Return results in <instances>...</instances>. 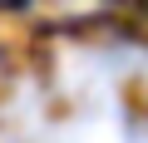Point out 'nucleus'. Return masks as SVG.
I'll use <instances>...</instances> for the list:
<instances>
[{
    "instance_id": "f257e3e1",
    "label": "nucleus",
    "mask_w": 148,
    "mask_h": 143,
    "mask_svg": "<svg viewBox=\"0 0 148 143\" xmlns=\"http://www.w3.org/2000/svg\"><path fill=\"white\" fill-rule=\"evenodd\" d=\"M54 143H148L138 128H128L119 114H89V118H79V123H69Z\"/></svg>"
}]
</instances>
